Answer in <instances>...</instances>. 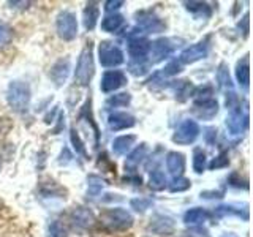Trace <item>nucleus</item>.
<instances>
[{
	"instance_id": "nucleus-1",
	"label": "nucleus",
	"mask_w": 253,
	"mask_h": 237,
	"mask_svg": "<svg viewBox=\"0 0 253 237\" xmlns=\"http://www.w3.org/2000/svg\"><path fill=\"white\" fill-rule=\"evenodd\" d=\"M30 98H32V92L27 82H22V81L10 82L6 90V101L13 111H16V113L27 111L30 105Z\"/></svg>"
},
{
	"instance_id": "nucleus-2",
	"label": "nucleus",
	"mask_w": 253,
	"mask_h": 237,
	"mask_svg": "<svg viewBox=\"0 0 253 237\" xmlns=\"http://www.w3.org/2000/svg\"><path fill=\"white\" fill-rule=\"evenodd\" d=\"M93 75H95L93 51H92V46L87 44L83 49V52L79 54V59H78V63H76V70H75V81L79 85L87 87L90 84Z\"/></svg>"
},
{
	"instance_id": "nucleus-3",
	"label": "nucleus",
	"mask_w": 253,
	"mask_h": 237,
	"mask_svg": "<svg viewBox=\"0 0 253 237\" xmlns=\"http://www.w3.org/2000/svg\"><path fill=\"white\" fill-rule=\"evenodd\" d=\"M101 221L103 225L108 226L113 231H126L133 226V215L122 207H114L108 209L101 213Z\"/></svg>"
},
{
	"instance_id": "nucleus-4",
	"label": "nucleus",
	"mask_w": 253,
	"mask_h": 237,
	"mask_svg": "<svg viewBox=\"0 0 253 237\" xmlns=\"http://www.w3.org/2000/svg\"><path fill=\"white\" fill-rule=\"evenodd\" d=\"M98 60L100 65L105 68H116L125 62L124 52L121 47L111 41H101L98 46Z\"/></svg>"
},
{
	"instance_id": "nucleus-5",
	"label": "nucleus",
	"mask_w": 253,
	"mask_h": 237,
	"mask_svg": "<svg viewBox=\"0 0 253 237\" xmlns=\"http://www.w3.org/2000/svg\"><path fill=\"white\" fill-rule=\"evenodd\" d=\"M198 136H200V125H198V122L193 120V118H185L174 131L172 142L179 146H188L193 144Z\"/></svg>"
},
{
	"instance_id": "nucleus-6",
	"label": "nucleus",
	"mask_w": 253,
	"mask_h": 237,
	"mask_svg": "<svg viewBox=\"0 0 253 237\" xmlns=\"http://www.w3.org/2000/svg\"><path fill=\"white\" fill-rule=\"evenodd\" d=\"M55 30L63 41H71L78 37V19L71 11H62L55 21Z\"/></svg>"
},
{
	"instance_id": "nucleus-7",
	"label": "nucleus",
	"mask_w": 253,
	"mask_h": 237,
	"mask_svg": "<svg viewBox=\"0 0 253 237\" xmlns=\"http://www.w3.org/2000/svg\"><path fill=\"white\" fill-rule=\"evenodd\" d=\"M134 18H136L139 30H144L146 34H160V32L166 29V24L163 22V19L158 18L154 11L142 10L134 14Z\"/></svg>"
},
{
	"instance_id": "nucleus-8",
	"label": "nucleus",
	"mask_w": 253,
	"mask_h": 237,
	"mask_svg": "<svg viewBox=\"0 0 253 237\" xmlns=\"http://www.w3.org/2000/svg\"><path fill=\"white\" fill-rule=\"evenodd\" d=\"M208 54H209V41L208 40H203L200 43H195L192 46L185 47V49L180 52L177 60L182 63V65H184V63L185 65H190V63H195L198 60L206 59Z\"/></svg>"
},
{
	"instance_id": "nucleus-9",
	"label": "nucleus",
	"mask_w": 253,
	"mask_h": 237,
	"mask_svg": "<svg viewBox=\"0 0 253 237\" xmlns=\"http://www.w3.org/2000/svg\"><path fill=\"white\" fill-rule=\"evenodd\" d=\"M128 79H126V75L121 70H109L105 75L101 76V82H100V89L103 93H111L119 90L121 87H124Z\"/></svg>"
},
{
	"instance_id": "nucleus-10",
	"label": "nucleus",
	"mask_w": 253,
	"mask_h": 237,
	"mask_svg": "<svg viewBox=\"0 0 253 237\" xmlns=\"http://www.w3.org/2000/svg\"><path fill=\"white\" fill-rule=\"evenodd\" d=\"M226 128L231 134H241L249 128V114L247 109L237 108L229 111L226 117Z\"/></svg>"
},
{
	"instance_id": "nucleus-11",
	"label": "nucleus",
	"mask_w": 253,
	"mask_h": 237,
	"mask_svg": "<svg viewBox=\"0 0 253 237\" xmlns=\"http://www.w3.org/2000/svg\"><path fill=\"white\" fill-rule=\"evenodd\" d=\"M70 221L73 225L75 229H79V231H85L95 225V215L90 209L83 207V205H78L70 213Z\"/></svg>"
},
{
	"instance_id": "nucleus-12",
	"label": "nucleus",
	"mask_w": 253,
	"mask_h": 237,
	"mask_svg": "<svg viewBox=\"0 0 253 237\" xmlns=\"http://www.w3.org/2000/svg\"><path fill=\"white\" fill-rule=\"evenodd\" d=\"M174 44L169 38H158L154 43H150V63H160L166 60L172 54Z\"/></svg>"
},
{
	"instance_id": "nucleus-13",
	"label": "nucleus",
	"mask_w": 253,
	"mask_h": 237,
	"mask_svg": "<svg viewBox=\"0 0 253 237\" xmlns=\"http://www.w3.org/2000/svg\"><path fill=\"white\" fill-rule=\"evenodd\" d=\"M192 113L200 120H212L218 114V101L215 98L196 100L192 106Z\"/></svg>"
},
{
	"instance_id": "nucleus-14",
	"label": "nucleus",
	"mask_w": 253,
	"mask_h": 237,
	"mask_svg": "<svg viewBox=\"0 0 253 237\" xmlns=\"http://www.w3.org/2000/svg\"><path fill=\"white\" fill-rule=\"evenodd\" d=\"M213 217L215 218L237 217V218H242L244 221H247L249 220V204H239V202L221 204L213 210Z\"/></svg>"
},
{
	"instance_id": "nucleus-15",
	"label": "nucleus",
	"mask_w": 253,
	"mask_h": 237,
	"mask_svg": "<svg viewBox=\"0 0 253 237\" xmlns=\"http://www.w3.org/2000/svg\"><path fill=\"white\" fill-rule=\"evenodd\" d=\"M147 229L157 236H169L174 233V229H176V223H174V218L163 215V213H157V215L150 218Z\"/></svg>"
},
{
	"instance_id": "nucleus-16",
	"label": "nucleus",
	"mask_w": 253,
	"mask_h": 237,
	"mask_svg": "<svg viewBox=\"0 0 253 237\" xmlns=\"http://www.w3.org/2000/svg\"><path fill=\"white\" fill-rule=\"evenodd\" d=\"M128 54L131 60H146L150 51V41L146 37L133 35L128 38Z\"/></svg>"
},
{
	"instance_id": "nucleus-17",
	"label": "nucleus",
	"mask_w": 253,
	"mask_h": 237,
	"mask_svg": "<svg viewBox=\"0 0 253 237\" xmlns=\"http://www.w3.org/2000/svg\"><path fill=\"white\" fill-rule=\"evenodd\" d=\"M70 71H71V62L68 57L59 59L54 63L49 70V78H51V81L55 84V87H62L67 82V79L70 76Z\"/></svg>"
},
{
	"instance_id": "nucleus-18",
	"label": "nucleus",
	"mask_w": 253,
	"mask_h": 237,
	"mask_svg": "<svg viewBox=\"0 0 253 237\" xmlns=\"http://www.w3.org/2000/svg\"><path fill=\"white\" fill-rule=\"evenodd\" d=\"M134 123H136V120L128 113H111L108 116V126L113 131H122L126 128H131V126H134Z\"/></svg>"
},
{
	"instance_id": "nucleus-19",
	"label": "nucleus",
	"mask_w": 253,
	"mask_h": 237,
	"mask_svg": "<svg viewBox=\"0 0 253 237\" xmlns=\"http://www.w3.org/2000/svg\"><path fill=\"white\" fill-rule=\"evenodd\" d=\"M166 168L172 177H182L185 169V157L180 152H169L166 155Z\"/></svg>"
},
{
	"instance_id": "nucleus-20",
	"label": "nucleus",
	"mask_w": 253,
	"mask_h": 237,
	"mask_svg": "<svg viewBox=\"0 0 253 237\" xmlns=\"http://www.w3.org/2000/svg\"><path fill=\"white\" fill-rule=\"evenodd\" d=\"M125 27V18L119 13H109L101 19V30L108 34H119Z\"/></svg>"
},
{
	"instance_id": "nucleus-21",
	"label": "nucleus",
	"mask_w": 253,
	"mask_h": 237,
	"mask_svg": "<svg viewBox=\"0 0 253 237\" xmlns=\"http://www.w3.org/2000/svg\"><path fill=\"white\" fill-rule=\"evenodd\" d=\"M147 144H139L136 149L133 150V152H130V155L126 157V161H125V171L126 172H134L138 169V166L144 161V158L147 155Z\"/></svg>"
},
{
	"instance_id": "nucleus-22",
	"label": "nucleus",
	"mask_w": 253,
	"mask_h": 237,
	"mask_svg": "<svg viewBox=\"0 0 253 237\" xmlns=\"http://www.w3.org/2000/svg\"><path fill=\"white\" fill-rule=\"evenodd\" d=\"M100 19V8L97 2H89L84 8L83 13V22H84V29L87 32H92L97 26V22Z\"/></svg>"
},
{
	"instance_id": "nucleus-23",
	"label": "nucleus",
	"mask_w": 253,
	"mask_h": 237,
	"mask_svg": "<svg viewBox=\"0 0 253 237\" xmlns=\"http://www.w3.org/2000/svg\"><path fill=\"white\" fill-rule=\"evenodd\" d=\"M236 81L242 85L244 89H249L250 84V59L249 54H245L244 57L236 63Z\"/></svg>"
},
{
	"instance_id": "nucleus-24",
	"label": "nucleus",
	"mask_w": 253,
	"mask_h": 237,
	"mask_svg": "<svg viewBox=\"0 0 253 237\" xmlns=\"http://www.w3.org/2000/svg\"><path fill=\"white\" fill-rule=\"evenodd\" d=\"M211 218V212L203 207H192L184 213V223L190 226H201Z\"/></svg>"
},
{
	"instance_id": "nucleus-25",
	"label": "nucleus",
	"mask_w": 253,
	"mask_h": 237,
	"mask_svg": "<svg viewBox=\"0 0 253 237\" xmlns=\"http://www.w3.org/2000/svg\"><path fill=\"white\" fill-rule=\"evenodd\" d=\"M134 142H136V136H134V134H122V136H117L113 141V152L116 155H126L134 146Z\"/></svg>"
},
{
	"instance_id": "nucleus-26",
	"label": "nucleus",
	"mask_w": 253,
	"mask_h": 237,
	"mask_svg": "<svg viewBox=\"0 0 253 237\" xmlns=\"http://www.w3.org/2000/svg\"><path fill=\"white\" fill-rule=\"evenodd\" d=\"M184 6L188 13H192L195 18L208 19L212 16V8L206 2H184Z\"/></svg>"
},
{
	"instance_id": "nucleus-27",
	"label": "nucleus",
	"mask_w": 253,
	"mask_h": 237,
	"mask_svg": "<svg viewBox=\"0 0 253 237\" xmlns=\"http://www.w3.org/2000/svg\"><path fill=\"white\" fill-rule=\"evenodd\" d=\"M105 187H106V182L100 176H97V174H89V176H87V196H90V198L98 196Z\"/></svg>"
},
{
	"instance_id": "nucleus-28",
	"label": "nucleus",
	"mask_w": 253,
	"mask_h": 237,
	"mask_svg": "<svg viewBox=\"0 0 253 237\" xmlns=\"http://www.w3.org/2000/svg\"><path fill=\"white\" fill-rule=\"evenodd\" d=\"M217 82L220 85V89L223 90H229L233 92V81H231V76H229V71H228V65L225 62H221L218 65V70H217Z\"/></svg>"
},
{
	"instance_id": "nucleus-29",
	"label": "nucleus",
	"mask_w": 253,
	"mask_h": 237,
	"mask_svg": "<svg viewBox=\"0 0 253 237\" xmlns=\"http://www.w3.org/2000/svg\"><path fill=\"white\" fill-rule=\"evenodd\" d=\"M172 89L176 92V98H179V101H184L187 100L188 97H192V84L190 81H176V84H172Z\"/></svg>"
},
{
	"instance_id": "nucleus-30",
	"label": "nucleus",
	"mask_w": 253,
	"mask_h": 237,
	"mask_svg": "<svg viewBox=\"0 0 253 237\" xmlns=\"http://www.w3.org/2000/svg\"><path fill=\"white\" fill-rule=\"evenodd\" d=\"M168 185V182H166V176L162 172L155 169L152 174H150L149 177V187L154 190V192H162V190H165V187Z\"/></svg>"
},
{
	"instance_id": "nucleus-31",
	"label": "nucleus",
	"mask_w": 253,
	"mask_h": 237,
	"mask_svg": "<svg viewBox=\"0 0 253 237\" xmlns=\"http://www.w3.org/2000/svg\"><path fill=\"white\" fill-rule=\"evenodd\" d=\"M130 101H131V95L126 92H122V93L109 97L106 101V106L108 108H124V106H128Z\"/></svg>"
},
{
	"instance_id": "nucleus-32",
	"label": "nucleus",
	"mask_w": 253,
	"mask_h": 237,
	"mask_svg": "<svg viewBox=\"0 0 253 237\" xmlns=\"http://www.w3.org/2000/svg\"><path fill=\"white\" fill-rule=\"evenodd\" d=\"M206 166H208V158H206V154L203 152V149L196 147L193 150V171L196 174H203Z\"/></svg>"
},
{
	"instance_id": "nucleus-33",
	"label": "nucleus",
	"mask_w": 253,
	"mask_h": 237,
	"mask_svg": "<svg viewBox=\"0 0 253 237\" xmlns=\"http://www.w3.org/2000/svg\"><path fill=\"white\" fill-rule=\"evenodd\" d=\"M192 187V182L185 177H174L169 184L168 188L171 193H182V192H187V190Z\"/></svg>"
},
{
	"instance_id": "nucleus-34",
	"label": "nucleus",
	"mask_w": 253,
	"mask_h": 237,
	"mask_svg": "<svg viewBox=\"0 0 253 237\" xmlns=\"http://www.w3.org/2000/svg\"><path fill=\"white\" fill-rule=\"evenodd\" d=\"M70 139H71V144H73V147H75V150H76V154L83 155V157H85V158L89 157V155H87V150H85L84 142H83L81 136H79V133L76 131V128H71Z\"/></svg>"
},
{
	"instance_id": "nucleus-35",
	"label": "nucleus",
	"mask_w": 253,
	"mask_h": 237,
	"mask_svg": "<svg viewBox=\"0 0 253 237\" xmlns=\"http://www.w3.org/2000/svg\"><path fill=\"white\" fill-rule=\"evenodd\" d=\"M154 204L152 199H149V198H133L130 201V205L134 212H139V213H144L147 209H150V205Z\"/></svg>"
},
{
	"instance_id": "nucleus-36",
	"label": "nucleus",
	"mask_w": 253,
	"mask_h": 237,
	"mask_svg": "<svg viewBox=\"0 0 253 237\" xmlns=\"http://www.w3.org/2000/svg\"><path fill=\"white\" fill-rule=\"evenodd\" d=\"M229 164V158H228V154L226 152H221L218 157H215L213 160L208 164L211 171H217V169H221V168H228Z\"/></svg>"
},
{
	"instance_id": "nucleus-37",
	"label": "nucleus",
	"mask_w": 253,
	"mask_h": 237,
	"mask_svg": "<svg viewBox=\"0 0 253 237\" xmlns=\"http://www.w3.org/2000/svg\"><path fill=\"white\" fill-rule=\"evenodd\" d=\"M130 71L134 76H142L149 71V63L146 60H131L130 62Z\"/></svg>"
},
{
	"instance_id": "nucleus-38",
	"label": "nucleus",
	"mask_w": 253,
	"mask_h": 237,
	"mask_svg": "<svg viewBox=\"0 0 253 237\" xmlns=\"http://www.w3.org/2000/svg\"><path fill=\"white\" fill-rule=\"evenodd\" d=\"M11 38H13L11 27L8 26V24H5V22H0V47L6 46L8 43L11 41Z\"/></svg>"
},
{
	"instance_id": "nucleus-39",
	"label": "nucleus",
	"mask_w": 253,
	"mask_h": 237,
	"mask_svg": "<svg viewBox=\"0 0 253 237\" xmlns=\"http://www.w3.org/2000/svg\"><path fill=\"white\" fill-rule=\"evenodd\" d=\"M47 231H49V237H67V229L63 226L59 220H54L51 221L49 228H47Z\"/></svg>"
},
{
	"instance_id": "nucleus-40",
	"label": "nucleus",
	"mask_w": 253,
	"mask_h": 237,
	"mask_svg": "<svg viewBox=\"0 0 253 237\" xmlns=\"http://www.w3.org/2000/svg\"><path fill=\"white\" fill-rule=\"evenodd\" d=\"M182 71V63L177 60V59H174V60H171L168 65H166L163 70H162V75L165 76V78H168V76H174V75H177V73H180Z\"/></svg>"
},
{
	"instance_id": "nucleus-41",
	"label": "nucleus",
	"mask_w": 253,
	"mask_h": 237,
	"mask_svg": "<svg viewBox=\"0 0 253 237\" xmlns=\"http://www.w3.org/2000/svg\"><path fill=\"white\" fill-rule=\"evenodd\" d=\"M125 2H122V0H108V2H105V10L109 13H116L119 8H121Z\"/></svg>"
},
{
	"instance_id": "nucleus-42",
	"label": "nucleus",
	"mask_w": 253,
	"mask_h": 237,
	"mask_svg": "<svg viewBox=\"0 0 253 237\" xmlns=\"http://www.w3.org/2000/svg\"><path fill=\"white\" fill-rule=\"evenodd\" d=\"M190 237H209L208 229H204L203 226H193L192 229L188 231Z\"/></svg>"
},
{
	"instance_id": "nucleus-43",
	"label": "nucleus",
	"mask_w": 253,
	"mask_h": 237,
	"mask_svg": "<svg viewBox=\"0 0 253 237\" xmlns=\"http://www.w3.org/2000/svg\"><path fill=\"white\" fill-rule=\"evenodd\" d=\"M71 158H73V155H71V154H70V150L65 147V149L62 150L60 157H59V164H63V166L68 164V163L71 161Z\"/></svg>"
},
{
	"instance_id": "nucleus-44",
	"label": "nucleus",
	"mask_w": 253,
	"mask_h": 237,
	"mask_svg": "<svg viewBox=\"0 0 253 237\" xmlns=\"http://www.w3.org/2000/svg\"><path fill=\"white\" fill-rule=\"evenodd\" d=\"M215 136H217L215 128H208L204 133V138H206V142H208V144H213V142H215Z\"/></svg>"
},
{
	"instance_id": "nucleus-45",
	"label": "nucleus",
	"mask_w": 253,
	"mask_h": 237,
	"mask_svg": "<svg viewBox=\"0 0 253 237\" xmlns=\"http://www.w3.org/2000/svg\"><path fill=\"white\" fill-rule=\"evenodd\" d=\"M242 27V30H244V37H247L249 35V13H245L244 14V18H242V21L239 22V29Z\"/></svg>"
},
{
	"instance_id": "nucleus-46",
	"label": "nucleus",
	"mask_w": 253,
	"mask_h": 237,
	"mask_svg": "<svg viewBox=\"0 0 253 237\" xmlns=\"http://www.w3.org/2000/svg\"><path fill=\"white\" fill-rule=\"evenodd\" d=\"M220 237H237V236L233 234V233H225V234H221Z\"/></svg>"
},
{
	"instance_id": "nucleus-47",
	"label": "nucleus",
	"mask_w": 253,
	"mask_h": 237,
	"mask_svg": "<svg viewBox=\"0 0 253 237\" xmlns=\"http://www.w3.org/2000/svg\"><path fill=\"white\" fill-rule=\"evenodd\" d=\"M0 171H2V158H0Z\"/></svg>"
}]
</instances>
